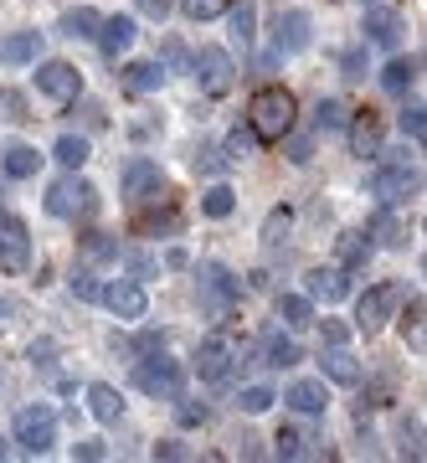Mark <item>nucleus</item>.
Here are the masks:
<instances>
[{"label":"nucleus","instance_id":"nucleus-1","mask_svg":"<svg viewBox=\"0 0 427 463\" xmlns=\"http://www.w3.org/2000/svg\"><path fill=\"white\" fill-rule=\"evenodd\" d=\"M294 114H299V103L289 88H258L252 103H247V124L263 139H283V134L294 129Z\"/></svg>","mask_w":427,"mask_h":463},{"label":"nucleus","instance_id":"nucleus-2","mask_svg":"<svg viewBox=\"0 0 427 463\" xmlns=\"http://www.w3.org/2000/svg\"><path fill=\"white\" fill-rule=\"evenodd\" d=\"M181 361H170V355H160V350H149L145 361H134V386L145 392V397H181Z\"/></svg>","mask_w":427,"mask_h":463},{"label":"nucleus","instance_id":"nucleus-3","mask_svg":"<svg viewBox=\"0 0 427 463\" xmlns=\"http://www.w3.org/2000/svg\"><path fill=\"white\" fill-rule=\"evenodd\" d=\"M16 443H21V453H47L52 443H57V412H52L47 402H32V407H21L16 412Z\"/></svg>","mask_w":427,"mask_h":463},{"label":"nucleus","instance_id":"nucleus-4","mask_svg":"<svg viewBox=\"0 0 427 463\" xmlns=\"http://www.w3.org/2000/svg\"><path fill=\"white\" fill-rule=\"evenodd\" d=\"M396 304H402L396 283H376V288H365L361 304H356V330H361V335H381L386 325H392Z\"/></svg>","mask_w":427,"mask_h":463},{"label":"nucleus","instance_id":"nucleus-5","mask_svg":"<svg viewBox=\"0 0 427 463\" xmlns=\"http://www.w3.org/2000/svg\"><path fill=\"white\" fill-rule=\"evenodd\" d=\"M32 268V232L16 212H0V273H26Z\"/></svg>","mask_w":427,"mask_h":463},{"label":"nucleus","instance_id":"nucleus-6","mask_svg":"<svg viewBox=\"0 0 427 463\" xmlns=\"http://www.w3.org/2000/svg\"><path fill=\"white\" fill-rule=\"evenodd\" d=\"M103 309L114 319H124V325H134V319H145L149 315V294H145V283L139 279H114V283H103V298H99Z\"/></svg>","mask_w":427,"mask_h":463},{"label":"nucleus","instance_id":"nucleus-7","mask_svg":"<svg viewBox=\"0 0 427 463\" xmlns=\"http://www.w3.org/2000/svg\"><path fill=\"white\" fill-rule=\"evenodd\" d=\"M232 365H237V345H232V335H206L196 345V376L212 381V386H222V381L232 376Z\"/></svg>","mask_w":427,"mask_h":463},{"label":"nucleus","instance_id":"nucleus-8","mask_svg":"<svg viewBox=\"0 0 427 463\" xmlns=\"http://www.w3.org/2000/svg\"><path fill=\"white\" fill-rule=\"evenodd\" d=\"M36 93H47L52 103H72L82 93V72L62 57H47V62H36Z\"/></svg>","mask_w":427,"mask_h":463},{"label":"nucleus","instance_id":"nucleus-9","mask_svg":"<svg viewBox=\"0 0 427 463\" xmlns=\"http://www.w3.org/2000/svg\"><path fill=\"white\" fill-rule=\"evenodd\" d=\"M365 185H371V196H376L381 206H402V201L422 185V175H417L412 165H376Z\"/></svg>","mask_w":427,"mask_h":463},{"label":"nucleus","instance_id":"nucleus-10","mask_svg":"<svg viewBox=\"0 0 427 463\" xmlns=\"http://www.w3.org/2000/svg\"><path fill=\"white\" fill-rule=\"evenodd\" d=\"M93 206H99V191H93V185L88 181H78V175H67V181H57L47 191V212L52 216H78V212H93Z\"/></svg>","mask_w":427,"mask_h":463},{"label":"nucleus","instance_id":"nucleus-11","mask_svg":"<svg viewBox=\"0 0 427 463\" xmlns=\"http://www.w3.org/2000/svg\"><path fill=\"white\" fill-rule=\"evenodd\" d=\"M232 78H237V62H232L227 47H201L196 52V83L206 93H227Z\"/></svg>","mask_w":427,"mask_h":463},{"label":"nucleus","instance_id":"nucleus-12","mask_svg":"<svg viewBox=\"0 0 427 463\" xmlns=\"http://www.w3.org/2000/svg\"><path fill=\"white\" fill-rule=\"evenodd\" d=\"M314 42V16L309 11H279V26H273V47L283 52V57H294V52H309Z\"/></svg>","mask_w":427,"mask_h":463},{"label":"nucleus","instance_id":"nucleus-13","mask_svg":"<svg viewBox=\"0 0 427 463\" xmlns=\"http://www.w3.org/2000/svg\"><path fill=\"white\" fill-rule=\"evenodd\" d=\"M160 185H165V175H160V165L155 160H129L124 165V175H119V191H124V201H149V196H160Z\"/></svg>","mask_w":427,"mask_h":463},{"label":"nucleus","instance_id":"nucleus-14","mask_svg":"<svg viewBox=\"0 0 427 463\" xmlns=\"http://www.w3.org/2000/svg\"><path fill=\"white\" fill-rule=\"evenodd\" d=\"M402 36H407V26H402V16H396V11H386V5L365 11V42H371V47L396 52V47H402Z\"/></svg>","mask_w":427,"mask_h":463},{"label":"nucleus","instance_id":"nucleus-15","mask_svg":"<svg viewBox=\"0 0 427 463\" xmlns=\"http://www.w3.org/2000/svg\"><path fill=\"white\" fill-rule=\"evenodd\" d=\"M304 294L319 298V304H340V298L350 294L346 268H340V263H335V268H309V279H304Z\"/></svg>","mask_w":427,"mask_h":463},{"label":"nucleus","instance_id":"nucleus-16","mask_svg":"<svg viewBox=\"0 0 427 463\" xmlns=\"http://www.w3.org/2000/svg\"><path fill=\"white\" fill-rule=\"evenodd\" d=\"M201 294H206V304H212V309H227L232 298L242 294V283L232 279V268L206 263V268H201Z\"/></svg>","mask_w":427,"mask_h":463},{"label":"nucleus","instance_id":"nucleus-17","mask_svg":"<svg viewBox=\"0 0 427 463\" xmlns=\"http://www.w3.org/2000/svg\"><path fill=\"white\" fill-rule=\"evenodd\" d=\"M319 376L335 381V386H356V381H361V361H356L346 345H325L319 350Z\"/></svg>","mask_w":427,"mask_h":463},{"label":"nucleus","instance_id":"nucleus-18","mask_svg":"<svg viewBox=\"0 0 427 463\" xmlns=\"http://www.w3.org/2000/svg\"><path fill=\"white\" fill-rule=\"evenodd\" d=\"M283 402H289L294 412H304V417H325V407H329L325 376H319V381H294V386L283 392Z\"/></svg>","mask_w":427,"mask_h":463},{"label":"nucleus","instance_id":"nucleus-19","mask_svg":"<svg viewBox=\"0 0 427 463\" xmlns=\"http://www.w3.org/2000/svg\"><path fill=\"white\" fill-rule=\"evenodd\" d=\"M134 36H139L134 16H103V32H99L103 57H119V52H129V47H134Z\"/></svg>","mask_w":427,"mask_h":463},{"label":"nucleus","instance_id":"nucleus-20","mask_svg":"<svg viewBox=\"0 0 427 463\" xmlns=\"http://www.w3.org/2000/svg\"><path fill=\"white\" fill-rule=\"evenodd\" d=\"M62 36H72V42H99L103 32V16L93 11V5H72V11H62Z\"/></svg>","mask_w":427,"mask_h":463},{"label":"nucleus","instance_id":"nucleus-21","mask_svg":"<svg viewBox=\"0 0 427 463\" xmlns=\"http://www.w3.org/2000/svg\"><path fill=\"white\" fill-rule=\"evenodd\" d=\"M42 160H47V155H36L32 145H5V155H0V170H5L11 181H32L36 170H42Z\"/></svg>","mask_w":427,"mask_h":463},{"label":"nucleus","instance_id":"nucleus-22","mask_svg":"<svg viewBox=\"0 0 427 463\" xmlns=\"http://www.w3.org/2000/svg\"><path fill=\"white\" fill-rule=\"evenodd\" d=\"M36 47H42V36H36V32L0 36V62H5V67H26V62H36Z\"/></svg>","mask_w":427,"mask_h":463},{"label":"nucleus","instance_id":"nucleus-23","mask_svg":"<svg viewBox=\"0 0 427 463\" xmlns=\"http://www.w3.org/2000/svg\"><path fill=\"white\" fill-rule=\"evenodd\" d=\"M88 412L99 417V422H119V417H124V397H119L109 381H93V386H88Z\"/></svg>","mask_w":427,"mask_h":463},{"label":"nucleus","instance_id":"nucleus-24","mask_svg":"<svg viewBox=\"0 0 427 463\" xmlns=\"http://www.w3.org/2000/svg\"><path fill=\"white\" fill-rule=\"evenodd\" d=\"M263 355H268V365H273V371H289V365H299V361H304V350H299V340H294V335H268Z\"/></svg>","mask_w":427,"mask_h":463},{"label":"nucleus","instance_id":"nucleus-25","mask_svg":"<svg viewBox=\"0 0 427 463\" xmlns=\"http://www.w3.org/2000/svg\"><path fill=\"white\" fill-rule=\"evenodd\" d=\"M160 83H165V67L160 62H129V67H124V88H129V93H155Z\"/></svg>","mask_w":427,"mask_h":463},{"label":"nucleus","instance_id":"nucleus-26","mask_svg":"<svg viewBox=\"0 0 427 463\" xmlns=\"http://www.w3.org/2000/svg\"><path fill=\"white\" fill-rule=\"evenodd\" d=\"M279 319L289 325V330L309 325V319H314V298L309 294H279Z\"/></svg>","mask_w":427,"mask_h":463},{"label":"nucleus","instance_id":"nucleus-27","mask_svg":"<svg viewBox=\"0 0 427 463\" xmlns=\"http://www.w3.org/2000/svg\"><path fill=\"white\" fill-rule=\"evenodd\" d=\"M371 263V237H361V232H346L340 237V268L346 273H356V268Z\"/></svg>","mask_w":427,"mask_h":463},{"label":"nucleus","instance_id":"nucleus-28","mask_svg":"<svg viewBox=\"0 0 427 463\" xmlns=\"http://www.w3.org/2000/svg\"><path fill=\"white\" fill-rule=\"evenodd\" d=\"M350 145H356V155H361V160H365V155H381V124L371 114L356 118V124H350Z\"/></svg>","mask_w":427,"mask_h":463},{"label":"nucleus","instance_id":"nucleus-29","mask_svg":"<svg viewBox=\"0 0 427 463\" xmlns=\"http://www.w3.org/2000/svg\"><path fill=\"white\" fill-rule=\"evenodd\" d=\"M52 160H57V165H67V170H82V165H88V139L62 134V139L52 145Z\"/></svg>","mask_w":427,"mask_h":463},{"label":"nucleus","instance_id":"nucleus-30","mask_svg":"<svg viewBox=\"0 0 427 463\" xmlns=\"http://www.w3.org/2000/svg\"><path fill=\"white\" fill-rule=\"evenodd\" d=\"M201 212L212 216V222H227V216L237 212V191H232V185H212V191L201 196Z\"/></svg>","mask_w":427,"mask_h":463},{"label":"nucleus","instance_id":"nucleus-31","mask_svg":"<svg viewBox=\"0 0 427 463\" xmlns=\"http://www.w3.org/2000/svg\"><path fill=\"white\" fill-rule=\"evenodd\" d=\"M356 118H350V109L340 99H319V109H314V129H350Z\"/></svg>","mask_w":427,"mask_h":463},{"label":"nucleus","instance_id":"nucleus-32","mask_svg":"<svg viewBox=\"0 0 427 463\" xmlns=\"http://www.w3.org/2000/svg\"><path fill=\"white\" fill-rule=\"evenodd\" d=\"M412 83H417V67L402 62V57H392V62L381 67V88H386V93H407Z\"/></svg>","mask_w":427,"mask_h":463},{"label":"nucleus","instance_id":"nucleus-33","mask_svg":"<svg viewBox=\"0 0 427 463\" xmlns=\"http://www.w3.org/2000/svg\"><path fill=\"white\" fill-rule=\"evenodd\" d=\"M227 16H232V36H237L242 47H252V26H258V5H252V0H242V5H232Z\"/></svg>","mask_w":427,"mask_h":463},{"label":"nucleus","instance_id":"nucleus-34","mask_svg":"<svg viewBox=\"0 0 427 463\" xmlns=\"http://www.w3.org/2000/svg\"><path fill=\"white\" fill-rule=\"evenodd\" d=\"M273 402H279V397H273L268 386H242V397H237V407H242L247 417H263L268 407H273Z\"/></svg>","mask_w":427,"mask_h":463},{"label":"nucleus","instance_id":"nucleus-35","mask_svg":"<svg viewBox=\"0 0 427 463\" xmlns=\"http://www.w3.org/2000/svg\"><path fill=\"white\" fill-rule=\"evenodd\" d=\"M67 288H72V298H88V304H93V298H103V283L93 279L88 268H72V279H67Z\"/></svg>","mask_w":427,"mask_h":463},{"label":"nucleus","instance_id":"nucleus-36","mask_svg":"<svg viewBox=\"0 0 427 463\" xmlns=\"http://www.w3.org/2000/svg\"><path fill=\"white\" fill-rule=\"evenodd\" d=\"M396 124H402V134H407V139H417V145L427 149V109H402V118H396Z\"/></svg>","mask_w":427,"mask_h":463},{"label":"nucleus","instance_id":"nucleus-37","mask_svg":"<svg viewBox=\"0 0 427 463\" xmlns=\"http://www.w3.org/2000/svg\"><path fill=\"white\" fill-rule=\"evenodd\" d=\"M258 139H263V134H258V129H232L227 134V160H247V155H252V149H258Z\"/></svg>","mask_w":427,"mask_h":463},{"label":"nucleus","instance_id":"nucleus-38","mask_svg":"<svg viewBox=\"0 0 427 463\" xmlns=\"http://www.w3.org/2000/svg\"><path fill=\"white\" fill-rule=\"evenodd\" d=\"M181 11L191 21H216V16H227V0H181Z\"/></svg>","mask_w":427,"mask_h":463},{"label":"nucleus","instance_id":"nucleus-39","mask_svg":"<svg viewBox=\"0 0 427 463\" xmlns=\"http://www.w3.org/2000/svg\"><path fill=\"white\" fill-rule=\"evenodd\" d=\"M273 453H279V458H304V438H299L294 428H279V438H273Z\"/></svg>","mask_w":427,"mask_h":463},{"label":"nucleus","instance_id":"nucleus-40","mask_svg":"<svg viewBox=\"0 0 427 463\" xmlns=\"http://www.w3.org/2000/svg\"><path fill=\"white\" fill-rule=\"evenodd\" d=\"M376 232H381V242H386V248H402V242H407V227L392 216V206H386V216L376 222Z\"/></svg>","mask_w":427,"mask_h":463},{"label":"nucleus","instance_id":"nucleus-41","mask_svg":"<svg viewBox=\"0 0 427 463\" xmlns=\"http://www.w3.org/2000/svg\"><path fill=\"white\" fill-rule=\"evenodd\" d=\"M149 458H170V463H181V458H191V448L176 443V438H160V443L149 448Z\"/></svg>","mask_w":427,"mask_h":463},{"label":"nucleus","instance_id":"nucleus-42","mask_svg":"<svg viewBox=\"0 0 427 463\" xmlns=\"http://www.w3.org/2000/svg\"><path fill=\"white\" fill-rule=\"evenodd\" d=\"M72 458H88V463H99V458H109V448H103L99 438H78V443H72Z\"/></svg>","mask_w":427,"mask_h":463},{"label":"nucleus","instance_id":"nucleus-43","mask_svg":"<svg viewBox=\"0 0 427 463\" xmlns=\"http://www.w3.org/2000/svg\"><path fill=\"white\" fill-rule=\"evenodd\" d=\"M319 335H325V345H346L350 330L340 325V319H319Z\"/></svg>","mask_w":427,"mask_h":463},{"label":"nucleus","instance_id":"nucleus-44","mask_svg":"<svg viewBox=\"0 0 427 463\" xmlns=\"http://www.w3.org/2000/svg\"><path fill=\"white\" fill-rule=\"evenodd\" d=\"M289 222H294L289 212H273V216H268V227H263V237H268V242H283V232H289Z\"/></svg>","mask_w":427,"mask_h":463},{"label":"nucleus","instance_id":"nucleus-45","mask_svg":"<svg viewBox=\"0 0 427 463\" xmlns=\"http://www.w3.org/2000/svg\"><path fill=\"white\" fill-rule=\"evenodd\" d=\"M88 252H93V258H114V242H109L103 232H93V237H88Z\"/></svg>","mask_w":427,"mask_h":463},{"label":"nucleus","instance_id":"nucleus-46","mask_svg":"<svg viewBox=\"0 0 427 463\" xmlns=\"http://www.w3.org/2000/svg\"><path fill=\"white\" fill-rule=\"evenodd\" d=\"M139 11L155 16V21H165V16H170V0H139Z\"/></svg>","mask_w":427,"mask_h":463},{"label":"nucleus","instance_id":"nucleus-47","mask_svg":"<svg viewBox=\"0 0 427 463\" xmlns=\"http://www.w3.org/2000/svg\"><path fill=\"white\" fill-rule=\"evenodd\" d=\"M289 160H294V165H309V139H294V145H289Z\"/></svg>","mask_w":427,"mask_h":463},{"label":"nucleus","instance_id":"nucleus-48","mask_svg":"<svg viewBox=\"0 0 427 463\" xmlns=\"http://www.w3.org/2000/svg\"><path fill=\"white\" fill-rule=\"evenodd\" d=\"M407 340H412L417 350H427V319H417V325H412V330H407Z\"/></svg>","mask_w":427,"mask_h":463},{"label":"nucleus","instance_id":"nucleus-49","mask_svg":"<svg viewBox=\"0 0 427 463\" xmlns=\"http://www.w3.org/2000/svg\"><path fill=\"white\" fill-rule=\"evenodd\" d=\"M181 422H206V407H196V402H185V407H181Z\"/></svg>","mask_w":427,"mask_h":463},{"label":"nucleus","instance_id":"nucleus-50","mask_svg":"<svg viewBox=\"0 0 427 463\" xmlns=\"http://www.w3.org/2000/svg\"><path fill=\"white\" fill-rule=\"evenodd\" d=\"M340 67H346L350 78H361V52H346V57H340Z\"/></svg>","mask_w":427,"mask_h":463},{"label":"nucleus","instance_id":"nucleus-51","mask_svg":"<svg viewBox=\"0 0 427 463\" xmlns=\"http://www.w3.org/2000/svg\"><path fill=\"white\" fill-rule=\"evenodd\" d=\"M129 263H134V273H149V268H155V258H149V252H134Z\"/></svg>","mask_w":427,"mask_h":463},{"label":"nucleus","instance_id":"nucleus-52","mask_svg":"<svg viewBox=\"0 0 427 463\" xmlns=\"http://www.w3.org/2000/svg\"><path fill=\"white\" fill-rule=\"evenodd\" d=\"M0 319H5V298H0Z\"/></svg>","mask_w":427,"mask_h":463},{"label":"nucleus","instance_id":"nucleus-53","mask_svg":"<svg viewBox=\"0 0 427 463\" xmlns=\"http://www.w3.org/2000/svg\"><path fill=\"white\" fill-rule=\"evenodd\" d=\"M422 279H427V258H422Z\"/></svg>","mask_w":427,"mask_h":463},{"label":"nucleus","instance_id":"nucleus-54","mask_svg":"<svg viewBox=\"0 0 427 463\" xmlns=\"http://www.w3.org/2000/svg\"><path fill=\"white\" fill-rule=\"evenodd\" d=\"M0 458H5V443H0Z\"/></svg>","mask_w":427,"mask_h":463},{"label":"nucleus","instance_id":"nucleus-55","mask_svg":"<svg viewBox=\"0 0 427 463\" xmlns=\"http://www.w3.org/2000/svg\"><path fill=\"white\" fill-rule=\"evenodd\" d=\"M422 227H427V222H422Z\"/></svg>","mask_w":427,"mask_h":463}]
</instances>
